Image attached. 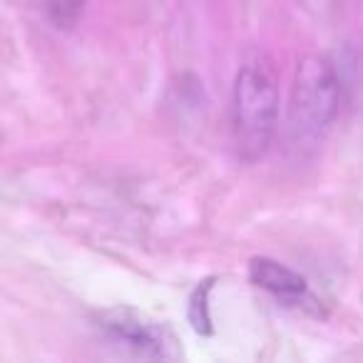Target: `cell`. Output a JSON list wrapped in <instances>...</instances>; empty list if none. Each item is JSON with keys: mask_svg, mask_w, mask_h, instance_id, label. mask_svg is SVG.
<instances>
[{"mask_svg": "<svg viewBox=\"0 0 363 363\" xmlns=\"http://www.w3.org/2000/svg\"><path fill=\"white\" fill-rule=\"evenodd\" d=\"M279 77L267 57L239 67L232 87V140L244 162L267 155L279 127Z\"/></svg>", "mask_w": 363, "mask_h": 363, "instance_id": "6da1fadb", "label": "cell"}, {"mask_svg": "<svg viewBox=\"0 0 363 363\" xmlns=\"http://www.w3.org/2000/svg\"><path fill=\"white\" fill-rule=\"evenodd\" d=\"M341 77L328 57L308 55L298 62L289 100V135L301 145H318L341 112Z\"/></svg>", "mask_w": 363, "mask_h": 363, "instance_id": "7a4b0ae2", "label": "cell"}, {"mask_svg": "<svg viewBox=\"0 0 363 363\" xmlns=\"http://www.w3.org/2000/svg\"><path fill=\"white\" fill-rule=\"evenodd\" d=\"M97 326L107 333V338L135 351L137 356L157 358V361L179 356L174 333L162 321H155L152 316L137 311V308L117 306L110 308V311H102L100 318H97Z\"/></svg>", "mask_w": 363, "mask_h": 363, "instance_id": "3957f363", "label": "cell"}, {"mask_svg": "<svg viewBox=\"0 0 363 363\" xmlns=\"http://www.w3.org/2000/svg\"><path fill=\"white\" fill-rule=\"evenodd\" d=\"M249 279L254 286L264 289L289 306H316V296L308 289V281L286 264L269 257H257L249 262Z\"/></svg>", "mask_w": 363, "mask_h": 363, "instance_id": "277c9868", "label": "cell"}, {"mask_svg": "<svg viewBox=\"0 0 363 363\" xmlns=\"http://www.w3.org/2000/svg\"><path fill=\"white\" fill-rule=\"evenodd\" d=\"M214 289V279H204L197 284V289L189 296V306H187V316L189 323L197 333L202 336H212V311H209V294Z\"/></svg>", "mask_w": 363, "mask_h": 363, "instance_id": "5b68a950", "label": "cell"}, {"mask_svg": "<svg viewBox=\"0 0 363 363\" xmlns=\"http://www.w3.org/2000/svg\"><path fill=\"white\" fill-rule=\"evenodd\" d=\"M90 0H50V16L60 28H70L85 13Z\"/></svg>", "mask_w": 363, "mask_h": 363, "instance_id": "8992f818", "label": "cell"}]
</instances>
